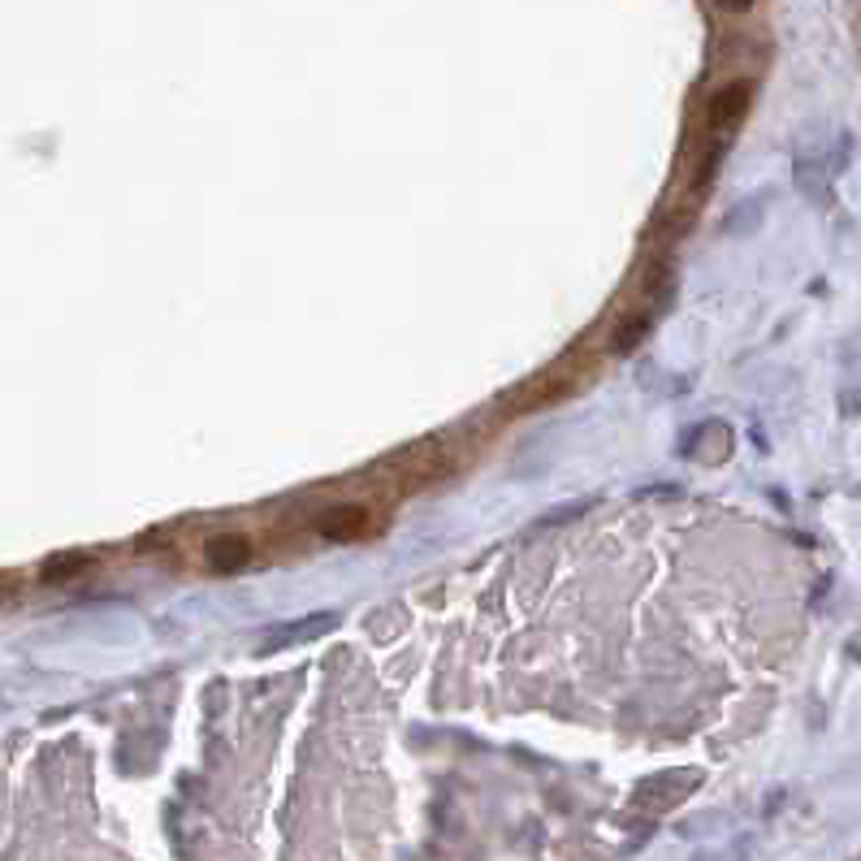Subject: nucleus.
Wrapping results in <instances>:
<instances>
[{"mask_svg":"<svg viewBox=\"0 0 861 861\" xmlns=\"http://www.w3.org/2000/svg\"><path fill=\"white\" fill-rule=\"evenodd\" d=\"M719 9H728V13H744V9H753V0H715Z\"/></svg>","mask_w":861,"mask_h":861,"instance_id":"6","label":"nucleus"},{"mask_svg":"<svg viewBox=\"0 0 861 861\" xmlns=\"http://www.w3.org/2000/svg\"><path fill=\"white\" fill-rule=\"evenodd\" d=\"M581 376H585V369H581L576 360H563V364L546 369L533 385H528V403H524V407H541V403H559V398H567V394L581 385Z\"/></svg>","mask_w":861,"mask_h":861,"instance_id":"2","label":"nucleus"},{"mask_svg":"<svg viewBox=\"0 0 861 861\" xmlns=\"http://www.w3.org/2000/svg\"><path fill=\"white\" fill-rule=\"evenodd\" d=\"M749 100H753V87H749L744 79L728 83V87H719V92L710 96V109H706V130H710V134H719V139H728V134L740 125V118H744Z\"/></svg>","mask_w":861,"mask_h":861,"instance_id":"1","label":"nucleus"},{"mask_svg":"<svg viewBox=\"0 0 861 861\" xmlns=\"http://www.w3.org/2000/svg\"><path fill=\"white\" fill-rule=\"evenodd\" d=\"M204 559H208V567H213V572L230 576V572L247 567V559H251V541H247L243 533L213 537V541H208V550H204Z\"/></svg>","mask_w":861,"mask_h":861,"instance_id":"4","label":"nucleus"},{"mask_svg":"<svg viewBox=\"0 0 861 861\" xmlns=\"http://www.w3.org/2000/svg\"><path fill=\"white\" fill-rule=\"evenodd\" d=\"M364 528H369V511L356 506V502H338V506H330V511L316 519V533H321V537H334V541H351V537H360Z\"/></svg>","mask_w":861,"mask_h":861,"instance_id":"3","label":"nucleus"},{"mask_svg":"<svg viewBox=\"0 0 861 861\" xmlns=\"http://www.w3.org/2000/svg\"><path fill=\"white\" fill-rule=\"evenodd\" d=\"M330 627H334V615L290 623V627H282V632H273V636H268V649H277V645H295V641H308V636H321V632H330Z\"/></svg>","mask_w":861,"mask_h":861,"instance_id":"5","label":"nucleus"}]
</instances>
